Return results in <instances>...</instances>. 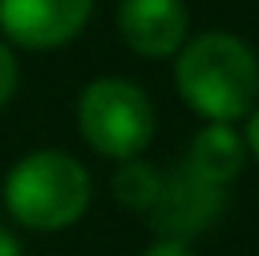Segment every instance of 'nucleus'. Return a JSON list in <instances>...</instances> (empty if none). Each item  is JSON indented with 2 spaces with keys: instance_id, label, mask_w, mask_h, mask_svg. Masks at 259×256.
<instances>
[{
  "instance_id": "1",
  "label": "nucleus",
  "mask_w": 259,
  "mask_h": 256,
  "mask_svg": "<svg viewBox=\"0 0 259 256\" xmlns=\"http://www.w3.org/2000/svg\"><path fill=\"white\" fill-rule=\"evenodd\" d=\"M177 91L195 113L229 125L259 98V60L233 34H203L177 57Z\"/></svg>"
},
{
  "instance_id": "2",
  "label": "nucleus",
  "mask_w": 259,
  "mask_h": 256,
  "mask_svg": "<svg viewBox=\"0 0 259 256\" xmlns=\"http://www.w3.org/2000/svg\"><path fill=\"white\" fill-rule=\"evenodd\" d=\"M8 211L30 230H60L71 226L91 204L87 170L71 155L38 151L23 158L4 185Z\"/></svg>"
},
{
  "instance_id": "3",
  "label": "nucleus",
  "mask_w": 259,
  "mask_h": 256,
  "mask_svg": "<svg viewBox=\"0 0 259 256\" xmlns=\"http://www.w3.org/2000/svg\"><path fill=\"white\" fill-rule=\"evenodd\" d=\"M79 128L94 151L132 158L154 136V109L139 87L124 79H98L79 98Z\"/></svg>"
},
{
  "instance_id": "4",
  "label": "nucleus",
  "mask_w": 259,
  "mask_h": 256,
  "mask_svg": "<svg viewBox=\"0 0 259 256\" xmlns=\"http://www.w3.org/2000/svg\"><path fill=\"white\" fill-rule=\"evenodd\" d=\"M226 207V185H214L192 170L188 162L177 166L169 177H162V192H158L154 207L147 211L150 223L165 237H195L203 234Z\"/></svg>"
},
{
  "instance_id": "5",
  "label": "nucleus",
  "mask_w": 259,
  "mask_h": 256,
  "mask_svg": "<svg viewBox=\"0 0 259 256\" xmlns=\"http://www.w3.org/2000/svg\"><path fill=\"white\" fill-rule=\"evenodd\" d=\"M91 15V0H0V26L26 49L71 42Z\"/></svg>"
},
{
  "instance_id": "6",
  "label": "nucleus",
  "mask_w": 259,
  "mask_h": 256,
  "mask_svg": "<svg viewBox=\"0 0 259 256\" xmlns=\"http://www.w3.org/2000/svg\"><path fill=\"white\" fill-rule=\"evenodd\" d=\"M117 23L124 42L143 57H169L188 34L184 0H120Z\"/></svg>"
},
{
  "instance_id": "7",
  "label": "nucleus",
  "mask_w": 259,
  "mask_h": 256,
  "mask_svg": "<svg viewBox=\"0 0 259 256\" xmlns=\"http://www.w3.org/2000/svg\"><path fill=\"white\" fill-rule=\"evenodd\" d=\"M188 166L199 173V177H207L214 185L237 181L240 166H244V139H240L229 125H218V121H214L210 128H203L199 136H195Z\"/></svg>"
},
{
  "instance_id": "8",
  "label": "nucleus",
  "mask_w": 259,
  "mask_h": 256,
  "mask_svg": "<svg viewBox=\"0 0 259 256\" xmlns=\"http://www.w3.org/2000/svg\"><path fill=\"white\" fill-rule=\"evenodd\" d=\"M162 192V173L147 162H128L124 170L113 177V196L132 211H150Z\"/></svg>"
},
{
  "instance_id": "9",
  "label": "nucleus",
  "mask_w": 259,
  "mask_h": 256,
  "mask_svg": "<svg viewBox=\"0 0 259 256\" xmlns=\"http://www.w3.org/2000/svg\"><path fill=\"white\" fill-rule=\"evenodd\" d=\"M12 91H15V57L0 46V105L12 98Z\"/></svg>"
},
{
  "instance_id": "10",
  "label": "nucleus",
  "mask_w": 259,
  "mask_h": 256,
  "mask_svg": "<svg viewBox=\"0 0 259 256\" xmlns=\"http://www.w3.org/2000/svg\"><path fill=\"white\" fill-rule=\"evenodd\" d=\"M143 256H195L184 241H177V237H162V241H154Z\"/></svg>"
},
{
  "instance_id": "11",
  "label": "nucleus",
  "mask_w": 259,
  "mask_h": 256,
  "mask_svg": "<svg viewBox=\"0 0 259 256\" xmlns=\"http://www.w3.org/2000/svg\"><path fill=\"white\" fill-rule=\"evenodd\" d=\"M0 256H23L19 241H15V234L4 230V226H0Z\"/></svg>"
},
{
  "instance_id": "12",
  "label": "nucleus",
  "mask_w": 259,
  "mask_h": 256,
  "mask_svg": "<svg viewBox=\"0 0 259 256\" xmlns=\"http://www.w3.org/2000/svg\"><path fill=\"white\" fill-rule=\"evenodd\" d=\"M248 147H252L255 158H259V109L252 113V121H248Z\"/></svg>"
}]
</instances>
